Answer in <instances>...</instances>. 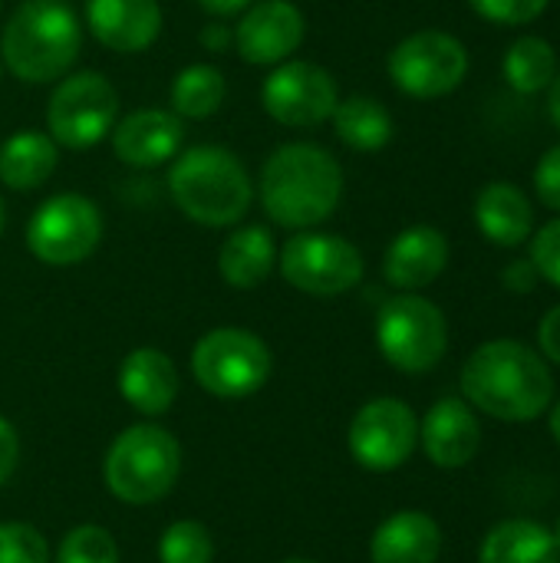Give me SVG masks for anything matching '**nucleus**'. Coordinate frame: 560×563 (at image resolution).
<instances>
[{
  "mask_svg": "<svg viewBox=\"0 0 560 563\" xmlns=\"http://www.w3.org/2000/svg\"><path fill=\"white\" fill-rule=\"evenodd\" d=\"M548 112H551V122L558 125L560 132V69L554 73L551 86H548Z\"/></svg>",
  "mask_w": 560,
  "mask_h": 563,
  "instance_id": "nucleus-39",
  "label": "nucleus"
},
{
  "mask_svg": "<svg viewBox=\"0 0 560 563\" xmlns=\"http://www.w3.org/2000/svg\"><path fill=\"white\" fill-rule=\"evenodd\" d=\"M56 563H119V544L99 525H76L56 544Z\"/></svg>",
  "mask_w": 560,
  "mask_h": 563,
  "instance_id": "nucleus-29",
  "label": "nucleus"
},
{
  "mask_svg": "<svg viewBox=\"0 0 560 563\" xmlns=\"http://www.w3.org/2000/svg\"><path fill=\"white\" fill-rule=\"evenodd\" d=\"M551 0H469V7L488 20V23H502V26H521V23H535Z\"/></svg>",
  "mask_w": 560,
  "mask_h": 563,
  "instance_id": "nucleus-31",
  "label": "nucleus"
},
{
  "mask_svg": "<svg viewBox=\"0 0 560 563\" xmlns=\"http://www.w3.org/2000/svg\"><path fill=\"white\" fill-rule=\"evenodd\" d=\"M3 221H7V208H3V195H0V231H3Z\"/></svg>",
  "mask_w": 560,
  "mask_h": 563,
  "instance_id": "nucleus-41",
  "label": "nucleus"
},
{
  "mask_svg": "<svg viewBox=\"0 0 560 563\" xmlns=\"http://www.w3.org/2000/svg\"><path fill=\"white\" fill-rule=\"evenodd\" d=\"M162 563H215V534L191 518L172 521L158 538Z\"/></svg>",
  "mask_w": 560,
  "mask_h": 563,
  "instance_id": "nucleus-28",
  "label": "nucleus"
},
{
  "mask_svg": "<svg viewBox=\"0 0 560 563\" xmlns=\"http://www.w3.org/2000/svg\"><path fill=\"white\" fill-rule=\"evenodd\" d=\"M419 445L436 468H465L482 445V426L465 399H439L419 422Z\"/></svg>",
  "mask_w": 560,
  "mask_h": 563,
  "instance_id": "nucleus-17",
  "label": "nucleus"
},
{
  "mask_svg": "<svg viewBox=\"0 0 560 563\" xmlns=\"http://www.w3.org/2000/svg\"><path fill=\"white\" fill-rule=\"evenodd\" d=\"M442 554V528L426 511H396L370 538L373 563H436Z\"/></svg>",
  "mask_w": 560,
  "mask_h": 563,
  "instance_id": "nucleus-20",
  "label": "nucleus"
},
{
  "mask_svg": "<svg viewBox=\"0 0 560 563\" xmlns=\"http://www.w3.org/2000/svg\"><path fill=\"white\" fill-rule=\"evenodd\" d=\"M462 393L469 406L498 422H535L551 409L554 376L538 350L518 340H492L465 360Z\"/></svg>",
  "mask_w": 560,
  "mask_h": 563,
  "instance_id": "nucleus-2",
  "label": "nucleus"
},
{
  "mask_svg": "<svg viewBox=\"0 0 560 563\" xmlns=\"http://www.w3.org/2000/svg\"><path fill=\"white\" fill-rule=\"evenodd\" d=\"M178 389H182V376L168 353L155 346H135L132 353H125L119 366V396L139 416L145 419L165 416L175 406Z\"/></svg>",
  "mask_w": 560,
  "mask_h": 563,
  "instance_id": "nucleus-19",
  "label": "nucleus"
},
{
  "mask_svg": "<svg viewBox=\"0 0 560 563\" xmlns=\"http://www.w3.org/2000/svg\"><path fill=\"white\" fill-rule=\"evenodd\" d=\"M340 86L330 69L310 59H284L261 82L264 112L290 129H314L333 115Z\"/></svg>",
  "mask_w": 560,
  "mask_h": 563,
  "instance_id": "nucleus-13",
  "label": "nucleus"
},
{
  "mask_svg": "<svg viewBox=\"0 0 560 563\" xmlns=\"http://www.w3.org/2000/svg\"><path fill=\"white\" fill-rule=\"evenodd\" d=\"M112 152L129 168L168 165L185 148V119L172 109H135L112 125Z\"/></svg>",
  "mask_w": 560,
  "mask_h": 563,
  "instance_id": "nucleus-15",
  "label": "nucleus"
},
{
  "mask_svg": "<svg viewBox=\"0 0 560 563\" xmlns=\"http://www.w3.org/2000/svg\"><path fill=\"white\" fill-rule=\"evenodd\" d=\"M337 139L353 152H380L393 139V115L389 109L373 96H347L337 102L333 115Z\"/></svg>",
  "mask_w": 560,
  "mask_h": 563,
  "instance_id": "nucleus-25",
  "label": "nucleus"
},
{
  "mask_svg": "<svg viewBox=\"0 0 560 563\" xmlns=\"http://www.w3.org/2000/svg\"><path fill=\"white\" fill-rule=\"evenodd\" d=\"M254 0H198V7L205 10V13H211V16H238V13H244L248 7H251Z\"/></svg>",
  "mask_w": 560,
  "mask_h": 563,
  "instance_id": "nucleus-38",
  "label": "nucleus"
},
{
  "mask_svg": "<svg viewBox=\"0 0 560 563\" xmlns=\"http://www.w3.org/2000/svg\"><path fill=\"white\" fill-rule=\"evenodd\" d=\"M389 79L413 99H439L455 92L469 76V49L442 30H419L399 40L386 59Z\"/></svg>",
  "mask_w": 560,
  "mask_h": 563,
  "instance_id": "nucleus-11",
  "label": "nucleus"
},
{
  "mask_svg": "<svg viewBox=\"0 0 560 563\" xmlns=\"http://www.w3.org/2000/svg\"><path fill=\"white\" fill-rule=\"evenodd\" d=\"M551 534H554V541H558V548H560V518H558V525H554V531H551Z\"/></svg>",
  "mask_w": 560,
  "mask_h": 563,
  "instance_id": "nucleus-43",
  "label": "nucleus"
},
{
  "mask_svg": "<svg viewBox=\"0 0 560 563\" xmlns=\"http://www.w3.org/2000/svg\"><path fill=\"white\" fill-rule=\"evenodd\" d=\"M307 33L304 10L290 0H254L234 26V49L251 66H277L290 59Z\"/></svg>",
  "mask_w": 560,
  "mask_h": 563,
  "instance_id": "nucleus-14",
  "label": "nucleus"
},
{
  "mask_svg": "<svg viewBox=\"0 0 560 563\" xmlns=\"http://www.w3.org/2000/svg\"><path fill=\"white\" fill-rule=\"evenodd\" d=\"M281 563H317V561H310V558H287V561H281Z\"/></svg>",
  "mask_w": 560,
  "mask_h": 563,
  "instance_id": "nucleus-42",
  "label": "nucleus"
},
{
  "mask_svg": "<svg viewBox=\"0 0 560 563\" xmlns=\"http://www.w3.org/2000/svg\"><path fill=\"white\" fill-rule=\"evenodd\" d=\"M201 46L205 49H215V53H224V49L234 46V30L224 26V23H208L201 30Z\"/></svg>",
  "mask_w": 560,
  "mask_h": 563,
  "instance_id": "nucleus-37",
  "label": "nucleus"
},
{
  "mask_svg": "<svg viewBox=\"0 0 560 563\" xmlns=\"http://www.w3.org/2000/svg\"><path fill=\"white\" fill-rule=\"evenodd\" d=\"M274 373L271 346L244 327H215L191 350V376L215 399H248Z\"/></svg>",
  "mask_w": 560,
  "mask_h": 563,
  "instance_id": "nucleus-6",
  "label": "nucleus"
},
{
  "mask_svg": "<svg viewBox=\"0 0 560 563\" xmlns=\"http://www.w3.org/2000/svg\"><path fill=\"white\" fill-rule=\"evenodd\" d=\"M79 46L83 23L66 0H23L0 33V63L20 82L46 86L73 69Z\"/></svg>",
  "mask_w": 560,
  "mask_h": 563,
  "instance_id": "nucleus-4",
  "label": "nucleus"
},
{
  "mask_svg": "<svg viewBox=\"0 0 560 563\" xmlns=\"http://www.w3.org/2000/svg\"><path fill=\"white\" fill-rule=\"evenodd\" d=\"M548 284L560 287V218L548 221L531 234V257H528Z\"/></svg>",
  "mask_w": 560,
  "mask_h": 563,
  "instance_id": "nucleus-32",
  "label": "nucleus"
},
{
  "mask_svg": "<svg viewBox=\"0 0 560 563\" xmlns=\"http://www.w3.org/2000/svg\"><path fill=\"white\" fill-rule=\"evenodd\" d=\"M502 73L508 86L521 96H538L551 86L558 73V53L541 36H521L508 46L502 59Z\"/></svg>",
  "mask_w": 560,
  "mask_h": 563,
  "instance_id": "nucleus-27",
  "label": "nucleus"
},
{
  "mask_svg": "<svg viewBox=\"0 0 560 563\" xmlns=\"http://www.w3.org/2000/svg\"><path fill=\"white\" fill-rule=\"evenodd\" d=\"M175 208L201 228H234L254 205V181L244 162L224 145H188L168 162Z\"/></svg>",
  "mask_w": 560,
  "mask_h": 563,
  "instance_id": "nucleus-3",
  "label": "nucleus"
},
{
  "mask_svg": "<svg viewBox=\"0 0 560 563\" xmlns=\"http://www.w3.org/2000/svg\"><path fill=\"white\" fill-rule=\"evenodd\" d=\"M538 271H535V264L531 261H515V264H508L505 271H502V284L512 290V294H531L535 287H538Z\"/></svg>",
  "mask_w": 560,
  "mask_h": 563,
  "instance_id": "nucleus-36",
  "label": "nucleus"
},
{
  "mask_svg": "<svg viewBox=\"0 0 560 563\" xmlns=\"http://www.w3.org/2000/svg\"><path fill=\"white\" fill-rule=\"evenodd\" d=\"M228 96L224 73L211 63H191L172 79V112L182 119H211Z\"/></svg>",
  "mask_w": 560,
  "mask_h": 563,
  "instance_id": "nucleus-26",
  "label": "nucleus"
},
{
  "mask_svg": "<svg viewBox=\"0 0 560 563\" xmlns=\"http://www.w3.org/2000/svg\"><path fill=\"white\" fill-rule=\"evenodd\" d=\"M277 267V244L271 228L241 224L218 247V274L234 290L261 287Z\"/></svg>",
  "mask_w": 560,
  "mask_h": 563,
  "instance_id": "nucleus-22",
  "label": "nucleus"
},
{
  "mask_svg": "<svg viewBox=\"0 0 560 563\" xmlns=\"http://www.w3.org/2000/svg\"><path fill=\"white\" fill-rule=\"evenodd\" d=\"M376 346L393 369L409 376L429 373L449 350L446 313L419 294H396L376 313Z\"/></svg>",
  "mask_w": 560,
  "mask_h": 563,
  "instance_id": "nucleus-7",
  "label": "nucleus"
},
{
  "mask_svg": "<svg viewBox=\"0 0 560 563\" xmlns=\"http://www.w3.org/2000/svg\"><path fill=\"white\" fill-rule=\"evenodd\" d=\"M116 122H119V92L96 69L66 73L50 92L46 132L63 148L73 152L92 148L112 132Z\"/></svg>",
  "mask_w": 560,
  "mask_h": 563,
  "instance_id": "nucleus-9",
  "label": "nucleus"
},
{
  "mask_svg": "<svg viewBox=\"0 0 560 563\" xmlns=\"http://www.w3.org/2000/svg\"><path fill=\"white\" fill-rule=\"evenodd\" d=\"M0 69H3V63H0Z\"/></svg>",
  "mask_w": 560,
  "mask_h": 563,
  "instance_id": "nucleus-45",
  "label": "nucleus"
},
{
  "mask_svg": "<svg viewBox=\"0 0 560 563\" xmlns=\"http://www.w3.org/2000/svg\"><path fill=\"white\" fill-rule=\"evenodd\" d=\"M538 346H541L545 360L560 366V303L554 310H548L545 320L538 323Z\"/></svg>",
  "mask_w": 560,
  "mask_h": 563,
  "instance_id": "nucleus-35",
  "label": "nucleus"
},
{
  "mask_svg": "<svg viewBox=\"0 0 560 563\" xmlns=\"http://www.w3.org/2000/svg\"><path fill=\"white\" fill-rule=\"evenodd\" d=\"M182 478V442L155 426L135 422L122 429L102 459V485L106 492L132 508L155 505L172 495Z\"/></svg>",
  "mask_w": 560,
  "mask_h": 563,
  "instance_id": "nucleus-5",
  "label": "nucleus"
},
{
  "mask_svg": "<svg viewBox=\"0 0 560 563\" xmlns=\"http://www.w3.org/2000/svg\"><path fill=\"white\" fill-rule=\"evenodd\" d=\"M59 165V145L50 132L20 129L0 145V185L10 191L43 188Z\"/></svg>",
  "mask_w": 560,
  "mask_h": 563,
  "instance_id": "nucleus-23",
  "label": "nucleus"
},
{
  "mask_svg": "<svg viewBox=\"0 0 560 563\" xmlns=\"http://www.w3.org/2000/svg\"><path fill=\"white\" fill-rule=\"evenodd\" d=\"M17 462H20V435H17V426L0 416V488L13 478Z\"/></svg>",
  "mask_w": 560,
  "mask_h": 563,
  "instance_id": "nucleus-34",
  "label": "nucleus"
},
{
  "mask_svg": "<svg viewBox=\"0 0 560 563\" xmlns=\"http://www.w3.org/2000/svg\"><path fill=\"white\" fill-rule=\"evenodd\" d=\"M548 426H551V435H554V442H558V445H560V402H558V406H551Z\"/></svg>",
  "mask_w": 560,
  "mask_h": 563,
  "instance_id": "nucleus-40",
  "label": "nucleus"
},
{
  "mask_svg": "<svg viewBox=\"0 0 560 563\" xmlns=\"http://www.w3.org/2000/svg\"><path fill=\"white\" fill-rule=\"evenodd\" d=\"M0 10H3V0H0Z\"/></svg>",
  "mask_w": 560,
  "mask_h": 563,
  "instance_id": "nucleus-44",
  "label": "nucleus"
},
{
  "mask_svg": "<svg viewBox=\"0 0 560 563\" xmlns=\"http://www.w3.org/2000/svg\"><path fill=\"white\" fill-rule=\"evenodd\" d=\"M0 563H53V548L40 528L26 521L0 525Z\"/></svg>",
  "mask_w": 560,
  "mask_h": 563,
  "instance_id": "nucleus-30",
  "label": "nucleus"
},
{
  "mask_svg": "<svg viewBox=\"0 0 560 563\" xmlns=\"http://www.w3.org/2000/svg\"><path fill=\"white\" fill-rule=\"evenodd\" d=\"M416 445L419 419L403 399L393 396H380L360 406L347 429V449L353 462L376 475L403 468L413 459Z\"/></svg>",
  "mask_w": 560,
  "mask_h": 563,
  "instance_id": "nucleus-12",
  "label": "nucleus"
},
{
  "mask_svg": "<svg viewBox=\"0 0 560 563\" xmlns=\"http://www.w3.org/2000/svg\"><path fill=\"white\" fill-rule=\"evenodd\" d=\"M479 563H560V548L545 525L515 518L485 534Z\"/></svg>",
  "mask_w": 560,
  "mask_h": 563,
  "instance_id": "nucleus-24",
  "label": "nucleus"
},
{
  "mask_svg": "<svg viewBox=\"0 0 560 563\" xmlns=\"http://www.w3.org/2000/svg\"><path fill=\"white\" fill-rule=\"evenodd\" d=\"M535 195L545 208L560 214V145L548 148L535 165Z\"/></svg>",
  "mask_w": 560,
  "mask_h": 563,
  "instance_id": "nucleus-33",
  "label": "nucleus"
},
{
  "mask_svg": "<svg viewBox=\"0 0 560 563\" xmlns=\"http://www.w3.org/2000/svg\"><path fill=\"white\" fill-rule=\"evenodd\" d=\"M106 231L99 205L86 195L63 191L46 198L26 221V251L46 267H76L96 254Z\"/></svg>",
  "mask_w": 560,
  "mask_h": 563,
  "instance_id": "nucleus-10",
  "label": "nucleus"
},
{
  "mask_svg": "<svg viewBox=\"0 0 560 563\" xmlns=\"http://www.w3.org/2000/svg\"><path fill=\"white\" fill-rule=\"evenodd\" d=\"M254 191L277 228L310 231L340 208L343 168L317 142H284L261 165Z\"/></svg>",
  "mask_w": 560,
  "mask_h": 563,
  "instance_id": "nucleus-1",
  "label": "nucleus"
},
{
  "mask_svg": "<svg viewBox=\"0 0 560 563\" xmlns=\"http://www.w3.org/2000/svg\"><path fill=\"white\" fill-rule=\"evenodd\" d=\"M475 224L485 241L518 247L535 234V205L512 181H492L475 198Z\"/></svg>",
  "mask_w": 560,
  "mask_h": 563,
  "instance_id": "nucleus-21",
  "label": "nucleus"
},
{
  "mask_svg": "<svg viewBox=\"0 0 560 563\" xmlns=\"http://www.w3.org/2000/svg\"><path fill=\"white\" fill-rule=\"evenodd\" d=\"M281 277L307 297H340L360 287L366 261L360 247L330 231H294L277 251Z\"/></svg>",
  "mask_w": 560,
  "mask_h": 563,
  "instance_id": "nucleus-8",
  "label": "nucleus"
},
{
  "mask_svg": "<svg viewBox=\"0 0 560 563\" xmlns=\"http://www.w3.org/2000/svg\"><path fill=\"white\" fill-rule=\"evenodd\" d=\"M83 20L89 33L112 53H142L162 33L158 0H86Z\"/></svg>",
  "mask_w": 560,
  "mask_h": 563,
  "instance_id": "nucleus-18",
  "label": "nucleus"
},
{
  "mask_svg": "<svg viewBox=\"0 0 560 563\" xmlns=\"http://www.w3.org/2000/svg\"><path fill=\"white\" fill-rule=\"evenodd\" d=\"M449 267V238L432 224L399 231L383 254V277L403 294H416L442 277Z\"/></svg>",
  "mask_w": 560,
  "mask_h": 563,
  "instance_id": "nucleus-16",
  "label": "nucleus"
}]
</instances>
